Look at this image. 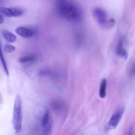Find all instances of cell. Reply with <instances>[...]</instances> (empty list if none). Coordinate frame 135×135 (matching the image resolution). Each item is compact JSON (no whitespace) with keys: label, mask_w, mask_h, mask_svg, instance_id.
I'll list each match as a JSON object with an SVG mask.
<instances>
[{"label":"cell","mask_w":135,"mask_h":135,"mask_svg":"<svg viewBox=\"0 0 135 135\" xmlns=\"http://www.w3.org/2000/svg\"><path fill=\"white\" fill-rule=\"evenodd\" d=\"M57 11L62 18L71 22H79L83 18V11L79 5L69 0H57Z\"/></svg>","instance_id":"cell-1"},{"label":"cell","mask_w":135,"mask_h":135,"mask_svg":"<svg viewBox=\"0 0 135 135\" xmlns=\"http://www.w3.org/2000/svg\"><path fill=\"white\" fill-rule=\"evenodd\" d=\"M13 127L16 134L21 133L22 126V100L19 95H17L14 102L13 112Z\"/></svg>","instance_id":"cell-2"},{"label":"cell","mask_w":135,"mask_h":135,"mask_svg":"<svg viewBox=\"0 0 135 135\" xmlns=\"http://www.w3.org/2000/svg\"><path fill=\"white\" fill-rule=\"evenodd\" d=\"M92 14L99 25L104 28H112L115 25V21L114 18H109L108 13L102 8H95L92 11Z\"/></svg>","instance_id":"cell-3"},{"label":"cell","mask_w":135,"mask_h":135,"mask_svg":"<svg viewBox=\"0 0 135 135\" xmlns=\"http://www.w3.org/2000/svg\"><path fill=\"white\" fill-rule=\"evenodd\" d=\"M53 119L50 112L47 109L44 113L42 118V134L50 135L52 133Z\"/></svg>","instance_id":"cell-4"},{"label":"cell","mask_w":135,"mask_h":135,"mask_svg":"<svg viewBox=\"0 0 135 135\" xmlns=\"http://www.w3.org/2000/svg\"><path fill=\"white\" fill-rule=\"evenodd\" d=\"M124 112H125L124 108H119V109H117V110L113 113V114L112 115L110 119H109V122H108V125H107L106 128H105L107 131L113 130V129H115L117 127L118 124L119 123V122L121 121V119H122Z\"/></svg>","instance_id":"cell-5"},{"label":"cell","mask_w":135,"mask_h":135,"mask_svg":"<svg viewBox=\"0 0 135 135\" xmlns=\"http://www.w3.org/2000/svg\"><path fill=\"white\" fill-rule=\"evenodd\" d=\"M24 13H25L24 9L18 7H0V14L7 17H10V18L21 17L24 14Z\"/></svg>","instance_id":"cell-6"},{"label":"cell","mask_w":135,"mask_h":135,"mask_svg":"<svg viewBox=\"0 0 135 135\" xmlns=\"http://www.w3.org/2000/svg\"><path fill=\"white\" fill-rule=\"evenodd\" d=\"M15 32L23 38H30L34 35V30L27 26H18L16 28Z\"/></svg>","instance_id":"cell-7"},{"label":"cell","mask_w":135,"mask_h":135,"mask_svg":"<svg viewBox=\"0 0 135 135\" xmlns=\"http://www.w3.org/2000/svg\"><path fill=\"white\" fill-rule=\"evenodd\" d=\"M38 57L37 55L34 54H30L18 58V62L23 64H29V63H35L38 61Z\"/></svg>","instance_id":"cell-8"},{"label":"cell","mask_w":135,"mask_h":135,"mask_svg":"<svg viewBox=\"0 0 135 135\" xmlns=\"http://www.w3.org/2000/svg\"><path fill=\"white\" fill-rule=\"evenodd\" d=\"M116 54L119 56L125 59H127L128 58V52L123 46V38H121L119 41L117 48H116Z\"/></svg>","instance_id":"cell-9"},{"label":"cell","mask_w":135,"mask_h":135,"mask_svg":"<svg viewBox=\"0 0 135 135\" xmlns=\"http://www.w3.org/2000/svg\"><path fill=\"white\" fill-rule=\"evenodd\" d=\"M1 33H2L3 36L5 38V40L9 42V43H13V42H15L17 40L16 35H15L11 31H9L7 30H3L1 32Z\"/></svg>","instance_id":"cell-10"},{"label":"cell","mask_w":135,"mask_h":135,"mask_svg":"<svg viewBox=\"0 0 135 135\" xmlns=\"http://www.w3.org/2000/svg\"><path fill=\"white\" fill-rule=\"evenodd\" d=\"M107 84L108 82L105 79H103L101 80L100 86V90H99V96L100 98L104 99L106 96V90H107Z\"/></svg>","instance_id":"cell-11"},{"label":"cell","mask_w":135,"mask_h":135,"mask_svg":"<svg viewBox=\"0 0 135 135\" xmlns=\"http://www.w3.org/2000/svg\"><path fill=\"white\" fill-rule=\"evenodd\" d=\"M0 60H1V64H2L3 67L4 71H5V74H6L7 76H9V70H8V67L7 65V63L6 61H5V57L3 56V54L2 50H1V44H0Z\"/></svg>","instance_id":"cell-12"},{"label":"cell","mask_w":135,"mask_h":135,"mask_svg":"<svg viewBox=\"0 0 135 135\" xmlns=\"http://www.w3.org/2000/svg\"><path fill=\"white\" fill-rule=\"evenodd\" d=\"M51 107L55 110H61L63 108V104L59 101H54L51 104Z\"/></svg>","instance_id":"cell-13"},{"label":"cell","mask_w":135,"mask_h":135,"mask_svg":"<svg viewBox=\"0 0 135 135\" xmlns=\"http://www.w3.org/2000/svg\"><path fill=\"white\" fill-rule=\"evenodd\" d=\"M16 50V47L14 46L9 44H6L4 46V50L7 53H12L14 52Z\"/></svg>","instance_id":"cell-14"},{"label":"cell","mask_w":135,"mask_h":135,"mask_svg":"<svg viewBox=\"0 0 135 135\" xmlns=\"http://www.w3.org/2000/svg\"><path fill=\"white\" fill-rule=\"evenodd\" d=\"M4 22V18H3V16L2 15L0 14V25L3 24Z\"/></svg>","instance_id":"cell-15"}]
</instances>
